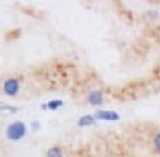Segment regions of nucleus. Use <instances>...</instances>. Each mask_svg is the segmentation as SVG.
I'll use <instances>...</instances> for the list:
<instances>
[{
    "mask_svg": "<svg viewBox=\"0 0 160 157\" xmlns=\"http://www.w3.org/2000/svg\"><path fill=\"white\" fill-rule=\"evenodd\" d=\"M2 110L3 112H7V113H17L18 112V108H15V106H10V105H3L2 106Z\"/></svg>",
    "mask_w": 160,
    "mask_h": 157,
    "instance_id": "obj_9",
    "label": "nucleus"
},
{
    "mask_svg": "<svg viewBox=\"0 0 160 157\" xmlns=\"http://www.w3.org/2000/svg\"><path fill=\"white\" fill-rule=\"evenodd\" d=\"M153 146H155V149L160 153V132L156 134L155 138H153Z\"/></svg>",
    "mask_w": 160,
    "mask_h": 157,
    "instance_id": "obj_8",
    "label": "nucleus"
},
{
    "mask_svg": "<svg viewBox=\"0 0 160 157\" xmlns=\"http://www.w3.org/2000/svg\"><path fill=\"white\" fill-rule=\"evenodd\" d=\"M97 119L94 117V115H84L82 117H79L78 120V125L79 127H88V125H92L95 124Z\"/></svg>",
    "mask_w": 160,
    "mask_h": 157,
    "instance_id": "obj_5",
    "label": "nucleus"
},
{
    "mask_svg": "<svg viewBox=\"0 0 160 157\" xmlns=\"http://www.w3.org/2000/svg\"><path fill=\"white\" fill-rule=\"evenodd\" d=\"M32 128L35 130V131H38V130L40 128V124H39V121H33V123H32Z\"/></svg>",
    "mask_w": 160,
    "mask_h": 157,
    "instance_id": "obj_10",
    "label": "nucleus"
},
{
    "mask_svg": "<svg viewBox=\"0 0 160 157\" xmlns=\"http://www.w3.org/2000/svg\"><path fill=\"white\" fill-rule=\"evenodd\" d=\"M94 117L97 120H104V121H118L120 115L115 110H97L94 113Z\"/></svg>",
    "mask_w": 160,
    "mask_h": 157,
    "instance_id": "obj_3",
    "label": "nucleus"
},
{
    "mask_svg": "<svg viewBox=\"0 0 160 157\" xmlns=\"http://www.w3.org/2000/svg\"><path fill=\"white\" fill-rule=\"evenodd\" d=\"M61 106H64V101H61V99H51L47 102L48 110H58Z\"/></svg>",
    "mask_w": 160,
    "mask_h": 157,
    "instance_id": "obj_7",
    "label": "nucleus"
},
{
    "mask_svg": "<svg viewBox=\"0 0 160 157\" xmlns=\"http://www.w3.org/2000/svg\"><path fill=\"white\" fill-rule=\"evenodd\" d=\"M25 135H26V125L21 120L10 123L7 125V128H6V136H7L8 141L18 142V141H21Z\"/></svg>",
    "mask_w": 160,
    "mask_h": 157,
    "instance_id": "obj_1",
    "label": "nucleus"
},
{
    "mask_svg": "<svg viewBox=\"0 0 160 157\" xmlns=\"http://www.w3.org/2000/svg\"><path fill=\"white\" fill-rule=\"evenodd\" d=\"M42 109H44V110H47V103H43V105H42Z\"/></svg>",
    "mask_w": 160,
    "mask_h": 157,
    "instance_id": "obj_11",
    "label": "nucleus"
},
{
    "mask_svg": "<svg viewBox=\"0 0 160 157\" xmlns=\"http://www.w3.org/2000/svg\"><path fill=\"white\" fill-rule=\"evenodd\" d=\"M46 157H62V150L59 146H52V148L47 149L46 152Z\"/></svg>",
    "mask_w": 160,
    "mask_h": 157,
    "instance_id": "obj_6",
    "label": "nucleus"
},
{
    "mask_svg": "<svg viewBox=\"0 0 160 157\" xmlns=\"http://www.w3.org/2000/svg\"><path fill=\"white\" fill-rule=\"evenodd\" d=\"M87 101H88V103H91V105H94V106L102 105V103H104L102 91H99V90H92V91H90V94L87 95Z\"/></svg>",
    "mask_w": 160,
    "mask_h": 157,
    "instance_id": "obj_4",
    "label": "nucleus"
},
{
    "mask_svg": "<svg viewBox=\"0 0 160 157\" xmlns=\"http://www.w3.org/2000/svg\"><path fill=\"white\" fill-rule=\"evenodd\" d=\"M3 91L8 96H15L19 92V81L15 77H10L3 83Z\"/></svg>",
    "mask_w": 160,
    "mask_h": 157,
    "instance_id": "obj_2",
    "label": "nucleus"
}]
</instances>
